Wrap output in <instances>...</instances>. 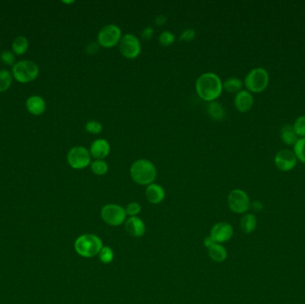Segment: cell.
I'll return each mask as SVG.
<instances>
[{
  "mask_svg": "<svg viewBox=\"0 0 305 304\" xmlns=\"http://www.w3.org/2000/svg\"><path fill=\"white\" fill-rule=\"evenodd\" d=\"M196 91L201 99L208 103L214 102L219 98L223 91L222 81L216 73H203L196 80Z\"/></svg>",
  "mask_w": 305,
  "mask_h": 304,
  "instance_id": "6da1fadb",
  "label": "cell"
},
{
  "mask_svg": "<svg viewBox=\"0 0 305 304\" xmlns=\"http://www.w3.org/2000/svg\"><path fill=\"white\" fill-rule=\"evenodd\" d=\"M130 174L134 182L141 186H148L154 183L157 177V170L150 160H136L130 168Z\"/></svg>",
  "mask_w": 305,
  "mask_h": 304,
  "instance_id": "7a4b0ae2",
  "label": "cell"
},
{
  "mask_svg": "<svg viewBox=\"0 0 305 304\" xmlns=\"http://www.w3.org/2000/svg\"><path fill=\"white\" fill-rule=\"evenodd\" d=\"M103 242L93 234H85L79 236L74 243V249L78 255L84 258H92L100 253Z\"/></svg>",
  "mask_w": 305,
  "mask_h": 304,
  "instance_id": "3957f363",
  "label": "cell"
},
{
  "mask_svg": "<svg viewBox=\"0 0 305 304\" xmlns=\"http://www.w3.org/2000/svg\"><path fill=\"white\" fill-rule=\"evenodd\" d=\"M269 73L266 69L258 67L251 70L245 78V85L249 92L261 93L269 84Z\"/></svg>",
  "mask_w": 305,
  "mask_h": 304,
  "instance_id": "277c9868",
  "label": "cell"
},
{
  "mask_svg": "<svg viewBox=\"0 0 305 304\" xmlns=\"http://www.w3.org/2000/svg\"><path fill=\"white\" fill-rule=\"evenodd\" d=\"M123 38V32L118 25L110 23L101 29L97 34V43L98 45L105 47L111 48L119 45L120 41Z\"/></svg>",
  "mask_w": 305,
  "mask_h": 304,
  "instance_id": "5b68a950",
  "label": "cell"
},
{
  "mask_svg": "<svg viewBox=\"0 0 305 304\" xmlns=\"http://www.w3.org/2000/svg\"><path fill=\"white\" fill-rule=\"evenodd\" d=\"M119 49L123 57L127 59H136L141 53V43L136 35L126 33L123 35L119 43Z\"/></svg>",
  "mask_w": 305,
  "mask_h": 304,
  "instance_id": "8992f818",
  "label": "cell"
},
{
  "mask_svg": "<svg viewBox=\"0 0 305 304\" xmlns=\"http://www.w3.org/2000/svg\"><path fill=\"white\" fill-rule=\"evenodd\" d=\"M91 158L89 150L81 145L71 148L67 155L69 165L75 170H82L89 166L91 164Z\"/></svg>",
  "mask_w": 305,
  "mask_h": 304,
  "instance_id": "52a82bcc",
  "label": "cell"
},
{
  "mask_svg": "<svg viewBox=\"0 0 305 304\" xmlns=\"http://www.w3.org/2000/svg\"><path fill=\"white\" fill-rule=\"evenodd\" d=\"M126 212L123 206L109 204L101 209V218L107 225L113 227L121 226L126 219Z\"/></svg>",
  "mask_w": 305,
  "mask_h": 304,
  "instance_id": "ba28073f",
  "label": "cell"
},
{
  "mask_svg": "<svg viewBox=\"0 0 305 304\" xmlns=\"http://www.w3.org/2000/svg\"><path fill=\"white\" fill-rule=\"evenodd\" d=\"M14 77L16 81L26 83L32 82L39 74V68L35 63L28 60H23L15 64L13 67Z\"/></svg>",
  "mask_w": 305,
  "mask_h": 304,
  "instance_id": "9c48e42d",
  "label": "cell"
},
{
  "mask_svg": "<svg viewBox=\"0 0 305 304\" xmlns=\"http://www.w3.org/2000/svg\"><path fill=\"white\" fill-rule=\"evenodd\" d=\"M228 205L233 213L237 214H246L250 209V198L245 191L234 189L228 195Z\"/></svg>",
  "mask_w": 305,
  "mask_h": 304,
  "instance_id": "30bf717a",
  "label": "cell"
},
{
  "mask_svg": "<svg viewBox=\"0 0 305 304\" xmlns=\"http://www.w3.org/2000/svg\"><path fill=\"white\" fill-rule=\"evenodd\" d=\"M274 163L279 171L289 172L296 167L297 158L294 152L288 149H283L275 155Z\"/></svg>",
  "mask_w": 305,
  "mask_h": 304,
  "instance_id": "8fae6325",
  "label": "cell"
},
{
  "mask_svg": "<svg viewBox=\"0 0 305 304\" xmlns=\"http://www.w3.org/2000/svg\"><path fill=\"white\" fill-rule=\"evenodd\" d=\"M233 227L228 222H219L212 227L210 236L214 239L215 243L221 244L228 242L233 236Z\"/></svg>",
  "mask_w": 305,
  "mask_h": 304,
  "instance_id": "7c38bea8",
  "label": "cell"
},
{
  "mask_svg": "<svg viewBox=\"0 0 305 304\" xmlns=\"http://www.w3.org/2000/svg\"><path fill=\"white\" fill-rule=\"evenodd\" d=\"M111 152V145L105 138H97L92 142L89 153L95 160H105Z\"/></svg>",
  "mask_w": 305,
  "mask_h": 304,
  "instance_id": "4fadbf2b",
  "label": "cell"
},
{
  "mask_svg": "<svg viewBox=\"0 0 305 304\" xmlns=\"http://www.w3.org/2000/svg\"><path fill=\"white\" fill-rule=\"evenodd\" d=\"M234 105L240 113H246L254 105V97L248 90H240L235 95Z\"/></svg>",
  "mask_w": 305,
  "mask_h": 304,
  "instance_id": "5bb4252c",
  "label": "cell"
},
{
  "mask_svg": "<svg viewBox=\"0 0 305 304\" xmlns=\"http://www.w3.org/2000/svg\"><path fill=\"white\" fill-rule=\"evenodd\" d=\"M125 229L129 235L134 237H140L146 233V225L138 217H130L125 222Z\"/></svg>",
  "mask_w": 305,
  "mask_h": 304,
  "instance_id": "9a60e30c",
  "label": "cell"
},
{
  "mask_svg": "<svg viewBox=\"0 0 305 304\" xmlns=\"http://www.w3.org/2000/svg\"><path fill=\"white\" fill-rule=\"evenodd\" d=\"M146 197L151 204L158 205L165 198V190L161 185L152 183L150 185L146 186Z\"/></svg>",
  "mask_w": 305,
  "mask_h": 304,
  "instance_id": "2e32d148",
  "label": "cell"
},
{
  "mask_svg": "<svg viewBox=\"0 0 305 304\" xmlns=\"http://www.w3.org/2000/svg\"><path fill=\"white\" fill-rule=\"evenodd\" d=\"M26 107L31 114L40 115L46 109V103L44 99L39 95H33L28 98Z\"/></svg>",
  "mask_w": 305,
  "mask_h": 304,
  "instance_id": "e0dca14e",
  "label": "cell"
},
{
  "mask_svg": "<svg viewBox=\"0 0 305 304\" xmlns=\"http://www.w3.org/2000/svg\"><path fill=\"white\" fill-rule=\"evenodd\" d=\"M207 113L211 118L217 122H220L226 117V111H225L223 105L216 101L208 103Z\"/></svg>",
  "mask_w": 305,
  "mask_h": 304,
  "instance_id": "ac0fdd59",
  "label": "cell"
},
{
  "mask_svg": "<svg viewBox=\"0 0 305 304\" xmlns=\"http://www.w3.org/2000/svg\"><path fill=\"white\" fill-rule=\"evenodd\" d=\"M208 255L210 258L213 260L215 262H223L225 260L227 259V251L224 248V246L220 244L215 243L208 248Z\"/></svg>",
  "mask_w": 305,
  "mask_h": 304,
  "instance_id": "d6986e66",
  "label": "cell"
},
{
  "mask_svg": "<svg viewBox=\"0 0 305 304\" xmlns=\"http://www.w3.org/2000/svg\"><path fill=\"white\" fill-rule=\"evenodd\" d=\"M257 226V219L255 215L252 214H246L242 217L240 220V227L243 232L246 234H251L255 231Z\"/></svg>",
  "mask_w": 305,
  "mask_h": 304,
  "instance_id": "ffe728a7",
  "label": "cell"
},
{
  "mask_svg": "<svg viewBox=\"0 0 305 304\" xmlns=\"http://www.w3.org/2000/svg\"><path fill=\"white\" fill-rule=\"evenodd\" d=\"M280 136L283 142L287 145H294L298 140V136L296 135L294 128L291 125H285L281 129Z\"/></svg>",
  "mask_w": 305,
  "mask_h": 304,
  "instance_id": "44dd1931",
  "label": "cell"
},
{
  "mask_svg": "<svg viewBox=\"0 0 305 304\" xmlns=\"http://www.w3.org/2000/svg\"><path fill=\"white\" fill-rule=\"evenodd\" d=\"M222 87L224 90L228 93H237L242 90L243 82L237 77L228 78L225 82H222Z\"/></svg>",
  "mask_w": 305,
  "mask_h": 304,
  "instance_id": "7402d4cb",
  "label": "cell"
},
{
  "mask_svg": "<svg viewBox=\"0 0 305 304\" xmlns=\"http://www.w3.org/2000/svg\"><path fill=\"white\" fill-rule=\"evenodd\" d=\"M92 173L97 176H103L108 173L109 166L105 160H95L90 164Z\"/></svg>",
  "mask_w": 305,
  "mask_h": 304,
  "instance_id": "603a6c76",
  "label": "cell"
},
{
  "mask_svg": "<svg viewBox=\"0 0 305 304\" xmlns=\"http://www.w3.org/2000/svg\"><path fill=\"white\" fill-rule=\"evenodd\" d=\"M28 41L25 37L19 36L13 42V50L16 55H23L28 49Z\"/></svg>",
  "mask_w": 305,
  "mask_h": 304,
  "instance_id": "cb8c5ba5",
  "label": "cell"
},
{
  "mask_svg": "<svg viewBox=\"0 0 305 304\" xmlns=\"http://www.w3.org/2000/svg\"><path fill=\"white\" fill-rule=\"evenodd\" d=\"M294 154L296 158L305 164V137H301L294 145Z\"/></svg>",
  "mask_w": 305,
  "mask_h": 304,
  "instance_id": "d4e9b609",
  "label": "cell"
},
{
  "mask_svg": "<svg viewBox=\"0 0 305 304\" xmlns=\"http://www.w3.org/2000/svg\"><path fill=\"white\" fill-rule=\"evenodd\" d=\"M12 83V75L7 70L0 71V92H4L9 88Z\"/></svg>",
  "mask_w": 305,
  "mask_h": 304,
  "instance_id": "484cf974",
  "label": "cell"
},
{
  "mask_svg": "<svg viewBox=\"0 0 305 304\" xmlns=\"http://www.w3.org/2000/svg\"><path fill=\"white\" fill-rule=\"evenodd\" d=\"M99 260L101 262L105 264H109L113 261L114 255L113 250L110 248L109 246H103L101 249L100 253L98 254Z\"/></svg>",
  "mask_w": 305,
  "mask_h": 304,
  "instance_id": "4316f807",
  "label": "cell"
},
{
  "mask_svg": "<svg viewBox=\"0 0 305 304\" xmlns=\"http://www.w3.org/2000/svg\"><path fill=\"white\" fill-rule=\"evenodd\" d=\"M176 40V37L173 34V32L170 31H164L160 34L158 38L160 45H164V46H169V45H173L174 41Z\"/></svg>",
  "mask_w": 305,
  "mask_h": 304,
  "instance_id": "83f0119b",
  "label": "cell"
},
{
  "mask_svg": "<svg viewBox=\"0 0 305 304\" xmlns=\"http://www.w3.org/2000/svg\"><path fill=\"white\" fill-rule=\"evenodd\" d=\"M85 130H86L87 132H88L90 134L97 135V134H100L101 132L103 131V125L99 122L92 120V121H88L86 123Z\"/></svg>",
  "mask_w": 305,
  "mask_h": 304,
  "instance_id": "f1b7e54d",
  "label": "cell"
},
{
  "mask_svg": "<svg viewBox=\"0 0 305 304\" xmlns=\"http://www.w3.org/2000/svg\"><path fill=\"white\" fill-rule=\"evenodd\" d=\"M293 128L297 136L305 137V115H302L296 119Z\"/></svg>",
  "mask_w": 305,
  "mask_h": 304,
  "instance_id": "f546056e",
  "label": "cell"
},
{
  "mask_svg": "<svg viewBox=\"0 0 305 304\" xmlns=\"http://www.w3.org/2000/svg\"><path fill=\"white\" fill-rule=\"evenodd\" d=\"M125 212L130 217H136L137 214H140L141 212V205L136 202H133L126 206Z\"/></svg>",
  "mask_w": 305,
  "mask_h": 304,
  "instance_id": "4dcf8cb0",
  "label": "cell"
},
{
  "mask_svg": "<svg viewBox=\"0 0 305 304\" xmlns=\"http://www.w3.org/2000/svg\"><path fill=\"white\" fill-rule=\"evenodd\" d=\"M195 37H196L195 30H193V29H186L179 35V40L185 41V42H189V41H193L195 39Z\"/></svg>",
  "mask_w": 305,
  "mask_h": 304,
  "instance_id": "1f68e13d",
  "label": "cell"
},
{
  "mask_svg": "<svg viewBox=\"0 0 305 304\" xmlns=\"http://www.w3.org/2000/svg\"><path fill=\"white\" fill-rule=\"evenodd\" d=\"M1 60L3 63L8 64V65H12L14 63V55L12 52H10L8 50H5L3 51L1 53Z\"/></svg>",
  "mask_w": 305,
  "mask_h": 304,
  "instance_id": "d6a6232c",
  "label": "cell"
},
{
  "mask_svg": "<svg viewBox=\"0 0 305 304\" xmlns=\"http://www.w3.org/2000/svg\"><path fill=\"white\" fill-rule=\"evenodd\" d=\"M99 46L97 42H91L87 45L86 52L88 55H94L98 52Z\"/></svg>",
  "mask_w": 305,
  "mask_h": 304,
  "instance_id": "836d02e7",
  "label": "cell"
},
{
  "mask_svg": "<svg viewBox=\"0 0 305 304\" xmlns=\"http://www.w3.org/2000/svg\"><path fill=\"white\" fill-rule=\"evenodd\" d=\"M153 35H154V29L151 26H147L142 31L141 36L144 40H150Z\"/></svg>",
  "mask_w": 305,
  "mask_h": 304,
  "instance_id": "e575fe53",
  "label": "cell"
},
{
  "mask_svg": "<svg viewBox=\"0 0 305 304\" xmlns=\"http://www.w3.org/2000/svg\"><path fill=\"white\" fill-rule=\"evenodd\" d=\"M167 22V17L164 14H160L155 20V23L157 26H163Z\"/></svg>",
  "mask_w": 305,
  "mask_h": 304,
  "instance_id": "d590c367",
  "label": "cell"
},
{
  "mask_svg": "<svg viewBox=\"0 0 305 304\" xmlns=\"http://www.w3.org/2000/svg\"><path fill=\"white\" fill-rule=\"evenodd\" d=\"M251 206H252L253 209L255 210V212H260V211H261L262 208H263V205H262V204H261V202H259V201H255V202L251 205Z\"/></svg>",
  "mask_w": 305,
  "mask_h": 304,
  "instance_id": "8d00e7d4",
  "label": "cell"
},
{
  "mask_svg": "<svg viewBox=\"0 0 305 304\" xmlns=\"http://www.w3.org/2000/svg\"><path fill=\"white\" fill-rule=\"evenodd\" d=\"M204 244H205V246H206V248L208 249L212 245L215 244V242H214V239H213L211 236H207V237L205 238V241H204Z\"/></svg>",
  "mask_w": 305,
  "mask_h": 304,
  "instance_id": "74e56055",
  "label": "cell"
}]
</instances>
